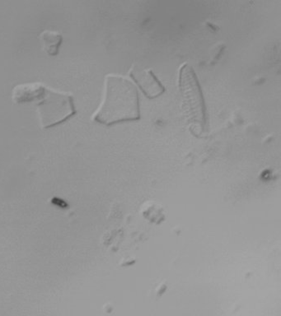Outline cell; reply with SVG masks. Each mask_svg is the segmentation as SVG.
Listing matches in <instances>:
<instances>
[{
    "label": "cell",
    "instance_id": "obj_1",
    "mask_svg": "<svg viewBox=\"0 0 281 316\" xmlns=\"http://www.w3.org/2000/svg\"><path fill=\"white\" fill-rule=\"evenodd\" d=\"M12 98L17 104L35 102L43 128L56 126L76 114L72 93L56 91L42 82L16 86Z\"/></svg>",
    "mask_w": 281,
    "mask_h": 316
},
{
    "label": "cell",
    "instance_id": "obj_2",
    "mask_svg": "<svg viewBox=\"0 0 281 316\" xmlns=\"http://www.w3.org/2000/svg\"><path fill=\"white\" fill-rule=\"evenodd\" d=\"M92 118L106 126L140 120V98L133 82L122 76H106L102 104Z\"/></svg>",
    "mask_w": 281,
    "mask_h": 316
},
{
    "label": "cell",
    "instance_id": "obj_3",
    "mask_svg": "<svg viewBox=\"0 0 281 316\" xmlns=\"http://www.w3.org/2000/svg\"><path fill=\"white\" fill-rule=\"evenodd\" d=\"M179 88L183 110L189 120L199 125L202 131L206 130L207 113L204 95L195 71L189 64H183L180 69Z\"/></svg>",
    "mask_w": 281,
    "mask_h": 316
},
{
    "label": "cell",
    "instance_id": "obj_4",
    "mask_svg": "<svg viewBox=\"0 0 281 316\" xmlns=\"http://www.w3.org/2000/svg\"><path fill=\"white\" fill-rule=\"evenodd\" d=\"M144 73L141 77H138L131 73V78L148 99L158 98L165 91L164 85L157 79L152 71L147 70Z\"/></svg>",
    "mask_w": 281,
    "mask_h": 316
},
{
    "label": "cell",
    "instance_id": "obj_5",
    "mask_svg": "<svg viewBox=\"0 0 281 316\" xmlns=\"http://www.w3.org/2000/svg\"><path fill=\"white\" fill-rule=\"evenodd\" d=\"M43 49L49 56H56L62 44L63 36L60 32L51 30H45L40 35Z\"/></svg>",
    "mask_w": 281,
    "mask_h": 316
}]
</instances>
